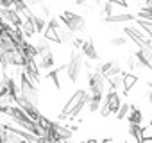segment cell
Returning a JSON list of instances; mask_svg holds the SVG:
<instances>
[{"label":"cell","instance_id":"9","mask_svg":"<svg viewBox=\"0 0 152 143\" xmlns=\"http://www.w3.org/2000/svg\"><path fill=\"white\" fill-rule=\"evenodd\" d=\"M129 109H131V106L127 104V102H122V106H120V109L116 111V120H124V118H127V113H129Z\"/></svg>","mask_w":152,"mask_h":143},{"label":"cell","instance_id":"10","mask_svg":"<svg viewBox=\"0 0 152 143\" xmlns=\"http://www.w3.org/2000/svg\"><path fill=\"white\" fill-rule=\"evenodd\" d=\"M125 43H127L125 36H118V38H111V39H109V47H115V48L125 47Z\"/></svg>","mask_w":152,"mask_h":143},{"label":"cell","instance_id":"7","mask_svg":"<svg viewBox=\"0 0 152 143\" xmlns=\"http://www.w3.org/2000/svg\"><path fill=\"white\" fill-rule=\"evenodd\" d=\"M43 38L48 41V43H57L59 45V39H57V34H56V31L50 27V25H47V29H45V32H43Z\"/></svg>","mask_w":152,"mask_h":143},{"label":"cell","instance_id":"8","mask_svg":"<svg viewBox=\"0 0 152 143\" xmlns=\"http://www.w3.org/2000/svg\"><path fill=\"white\" fill-rule=\"evenodd\" d=\"M141 141H150L152 139V125H141V134H140Z\"/></svg>","mask_w":152,"mask_h":143},{"label":"cell","instance_id":"4","mask_svg":"<svg viewBox=\"0 0 152 143\" xmlns=\"http://www.w3.org/2000/svg\"><path fill=\"white\" fill-rule=\"evenodd\" d=\"M104 22H107V23H129V22H134V15H131V13H115L111 16H106Z\"/></svg>","mask_w":152,"mask_h":143},{"label":"cell","instance_id":"1","mask_svg":"<svg viewBox=\"0 0 152 143\" xmlns=\"http://www.w3.org/2000/svg\"><path fill=\"white\" fill-rule=\"evenodd\" d=\"M84 107H86V90H83V88L81 90H75L68 97V100L64 102L63 109L59 111V120L63 122V120H66L70 116L79 115Z\"/></svg>","mask_w":152,"mask_h":143},{"label":"cell","instance_id":"2","mask_svg":"<svg viewBox=\"0 0 152 143\" xmlns=\"http://www.w3.org/2000/svg\"><path fill=\"white\" fill-rule=\"evenodd\" d=\"M59 18H61V22L66 25V29L72 31L73 34L84 32V31H86V20H84V16H81V15H75V13H72V11H63V13L59 15Z\"/></svg>","mask_w":152,"mask_h":143},{"label":"cell","instance_id":"5","mask_svg":"<svg viewBox=\"0 0 152 143\" xmlns=\"http://www.w3.org/2000/svg\"><path fill=\"white\" fill-rule=\"evenodd\" d=\"M81 54H83L88 61H99V52H97V48H95L93 39H88V41L84 43V47H83Z\"/></svg>","mask_w":152,"mask_h":143},{"label":"cell","instance_id":"6","mask_svg":"<svg viewBox=\"0 0 152 143\" xmlns=\"http://www.w3.org/2000/svg\"><path fill=\"white\" fill-rule=\"evenodd\" d=\"M11 107H16V97L9 91L0 93V111H7Z\"/></svg>","mask_w":152,"mask_h":143},{"label":"cell","instance_id":"3","mask_svg":"<svg viewBox=\"0 0 152 143\" xmlns=\"http://www.w3.org/2000/svg\"><path fill=\"white\" fill-rule=\"evenodd\" d=\"M136 84H138V75L131 74V72H125V74H122V90H124L125 95H129Z\"/></svg>","mask_w":152,"mask_h":143}]
</instances>
